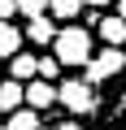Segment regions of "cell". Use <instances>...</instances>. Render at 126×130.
<instances>
[{"instance_id":"6da1fadb","label":"cell","mask_w":126,"mask_h":130,"mask_svg":"<svg viewBox=\"0 0 126 130\" xmlns=\"http://www.w3.org/2000/svg\"><path fill=\"white\" fill-rule=\"evenodd\" d=\"M91 35L83 26H57V39H52V56L61 65H87L91 61Z\"/></svg>"},{"instance_id":"7a4b0ae2","label":"cell","mask_w":126,"mask_h":130,"mask_svg":"<svg viewBox=\"0 0 126 130\" xmlns=\"http://www.w3.org/2000/svg\"><path fill=\"white\" fill-rule=\"evenodd\" d=\"M57 104H65L70 117H87L96 113V87L87 78H65V83H57Z\"/></svg>"},{"instance_id":"3957f363","label":"cell","mask_w":126,"mask_h":130,"mask_svg":"<svg viewBox=\"0 0 126 130\" xmlns=\"http://www.w3.org/2000/svg\"><path fill=\"white\" fill-rule=\"evenodd\" d=\"M83 78L91 83V87H100V83H109V78H117L122 70H126V52L122 48H104V52H91V61L83 65Z\"/></svg>"},{"instance_id":"277c9868","label":"cell","mask_w":126,"mask_h":130,"mask_svg":"<svg viewBox=\"0 0 126 130\" xmlns=\"http://www.w3.org/2000/svg\"><path fill=\"white\" fill-rule=\"evenodd\" d=\"M96 26H100V39H104L109 48H126V18L104 13V18H96Z\"/></svg>"},{"instance_id":"5b68a950","label":"cell","mask_w":126,"mask_h":130,"mask_svg":"<svg viewBox=\"0 0 126 130\" xmlns=\"http://www.w3.org/2000/svg\"><path fill=\"white\" fill-rule=\"evenodd\" d=\"M26 104L44 113L48 104H57V87H52L48 78H31V83H26Z\"/></svg>"},{"instance_id":"8992f818","label":"cell","mask_w":126,"mask_h":130,"mask_svg":"<svg viewBox=\"0 0 126 130\" xmlns=\"http://www.w3.org/2000/svg\"><path fill=\"white\" fill-rule=\"evenodd\" d=\"M26 104V83L18 78H0V113H13Z\"/></svg>"},{"instance_id":"52a82bcc","label":"cell","mask_w":126,"mask_h":130,"mask_svg":"<svg viewBox=\"0 0 126 130\" xmlns=\"http://www.w3.org/2000/svg\"><path fill=\"white\" fill-rule=\"evenodd\" d=\"M35 74H39V56H31V52H13V56H9V78L31 83Z\"/></svg>"},{"instance_id":"ba28073f","label":"cell","mask_w":126,"mask_h":130,"mask_svg":"<svg viewBox=\"0 0 126 130\" xmlns=\"http://www.w3.org/2000/svg\"><path fill=\"white\" fill-rule=\"evenodd\" d=\"M22 39H26V35H22L13 22H0V61H9L13 52H22Z\"/></svg>"},{"instance_id":"9c48e42d","label":"cell","mask_w":126,"mask_h":130,"mask_svg":"<svg viewBox=\"0 0 126 130\" xmlns=\"http://www.w3.org/2000/svg\"><path fill=\"white\" fill-rule=\"evenodd\" d=\"M26 39L52 43V39H57V18H31V22H26Z\"/></svg>"},{"instance_id":"30bf717a","label":"cell","mask_w":126,"mask_h":130,"mask_svg":"<svg viewBox=\"0 0 126 130\" xmlns=\"http://www.w3.org/2000/svg\"><path fill=\"white\" fill-rule=\"evenodd\" d=\"M9 121H5V130H39V108H13V113H5Z\"/></svg>"},{"instance_id":"8fae6325","label":"cell","mask_w":126,"mask_h":130,"mask_svg":"<svg viewBox=\"0 0 126 130\" xmlns=\"http://www.w3.org/2000/svg\"><path fill=\"white\" fill-rule=\"evenodd\" d=\"M78 9H83V0H48V13H52V18H61V22L78 18Z\"/></svg>"},{"instance_id":"7c38bea8","label":"cell","mask_w":126,"mask_h":130,"mask_svg":"<svg viewBox=\"0 0 126 130\" xmlns=\"http://www.w3.org/2000/svg\"><path fill=\"white\" fill-rule=\"evenodd\" d=\"M18 13L31 22V18H44L48 13V0H18Z\"/></svg>"},{"instance_id":"4fadbf2b","label":"cell","mask_w":126,"mask_h":130,"mask_svg":"<svg viewBox=\"0 0 126 130\" xmlns=\"http://www.w3.org/2000/svg\"><path fill=\"white\" fill-rule=\"evenodd\" d=\"M61 70H65V65H61L57 56H39V74H35V78H48V83H52Z\"/></svg>"},{"instance_id":"5bb4252c","label":"cell","mask_w":126,"mask_h":130,"mask_svg":"<svg viewBox=\"0 0 126 130\" xmlns=\"http://www.w3.org/2000/svg\"><path fill=\"white\" fill-rule=\"evenodd\" d=\"M13 13H18V0H0V22H9Z\"/></svg>"},{"instance_id":"9a60e30c","label":"cell","mask_w":126,"mask_h":130,"mask_svg":"<svg viewBox=\"0 0 126 130\" xmlns=\"http://www.w3.org/2000/svg\"><path fill=\"white\" fill-rule=\"evenodd\" d=\"M57 130H87V126H83L78 117H70V121H57Z\"/></svg>"},{"instance_id":"2e32d148","label":"cell","mask_w":126,"mask_h":130,"mask_svg":"<svg viewBox=\"0 0 126 130\" xmlns=\"http://www.w3.org/2000/svg\"><path fill=\"white\" fill-rule=\"evenodd\" d=\"M83 5H87V9H104L109 0H83Z\"/></svg>"},{"instance_id":"e0dca14e","label":"cell","mask_w":126,"mask_h":130,"mask_svg":"<svg viewBox=\"0 0 126 130\" xmlns=\"http://www.w3.org/2000/svg\"><path fill=\"white\" fill-rule=\"evenodd\" d=\"M117 18H126V0H117Z\"/></svg>"}]
</instances>
